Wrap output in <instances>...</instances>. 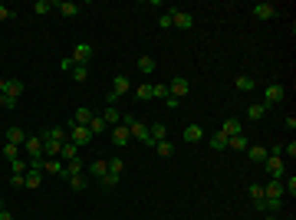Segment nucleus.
<instances>
[{"instance_id": "7", "label": "nucleus", "mask_w": 296, "mask_h": 220, "mask_svg": "<svg viewBox=\"0 0 296 220\" xmlns=\"http://www.w3.org/2000/svg\"><path fill=\"white\" fill-rule=\"evenodd\" d=\"M188 92H191V89H188V79H185V76H175V79H171V86H168V96H175V99L181 102Z\"/></svg>"}, {"instance_id": "34", "label": "nucleus", "mask_w": 296, "mask_h": 220, "mask_svg": "<svg viewBox=\"0 0 296 220\" xmlns=\"http://www.w3.org/2000/svg\"><path fill=\"white\" fill-rule=\"evenodd\" d=\"M20 151H23L20 145H10V142H7V145H3V151H0V154H3L7 161H13V158H20Z\"/></svg>"}, {"instance_id": "6", "label": "nucleus", "mask_w": 296, "mask_h": 220, "mask_svg": "<svg viewBox=\"0 0 296 220\" xmlns=\"http://www.w3.org/2000/svg\"><path fill=\"white\" fill-rule=\"evenodd\" d=\"M43 142H50V145H63V142H69V135H66V128L63 125H53V128H43V135H40Z\"/></svg>"}, {"instance_id": "35", "label": "nucleus", "mask_w": 296, "mask_h": 220, "mask_svg": "<svg viewBox=\"0 0 296 220\" xmlns=\"http://www.w3.org/2000/svg\"><path fill=\"white\" fill-rule=\"evenodd\" d=\"M27 171H30V165H27L23 158H13L10 161V174H27Z\"/></svg>"}, {"instance_id": "49", "label": "nucleus", "mask_w": 296, "mask_h": 220, "mask_svg": "<svg viewBox=\"0 0 296 220\" xmlns=\"http://www.w3.org/2000/svg\"><path fill=\"white\" fill-rule=\"evenodd\" d=\"M0 20H13V10L10 7H3V3H0Z\"/></svg>"}, {"instance_id": "3", "label": "nucleus", "mask_w": 296, "mask_h": 220, "mask_svg": "<svg viewBox=\"0 0 296 220\" xmlns=\"http://www.w3.org/2000/svg\"><path fill=\"white\" fill-rule=\"evenodd\" d=\"M283 99H286V89L280 86V82H273V86L263 89V105H267V109H270V105H280Z\"/></svg>"}, {"instance_id": "1", "label": "nucleus", "mask_w": 296, "mask_h": 220, "mask_svg": "<svg viewBox=\"0 0 296 220\" xmlns=\"http://www.w3.org/2000/svg\"><path fill=\"white\" fill-rule=\"evenodd\" d=\"M263 168H267L270 181H283L286 177V158H280V154H270V158L263 161Z\"/></svg>"}, {"instance_id": "31", "label": "nucleus", "mask_w": 296, "mask_h": 220, "mask_svg": "<svg viewBox=\"0 0 296 220\" xmlns=\"http://www.w3.org/2000/svg\"><path fill=\"white\" fill-rule=\"evenodd\" d=\"M30 10H33V13H36V17H43V13H50V10H56V3H50V0H36V3H33Z\"/></svg>"}, {"instance_id": "41", "label": "nucleus", "mask_w": 296, "mask_h": 220, "mask_svg": "<svg viewBox=\"0 0 296 220\" xmlns=\"http://www.w3.org/2000/svg\"><path fill=\"white\" fill-rule=\"evenodd\" d=\"M73 79H76V82H86L89 79V66H76L73 69Z\"/></svg>"}, {"instance_id": "32", "label": "nucleus", "mask_w": 296, "mask_h": 220, "mask_svg": "<svg viewBox=\"0 0 296 220\" xmlns=\"http://www.w3.org/2000/svg\"><path fill=\"white\" fill-rule=\"evenodd\" d=\"M155 66H158V63H155L152 56H138V69H142L145 76H152V73H155Z\"/></svg>"}, {"instance_id": "45", "label": "nucleus", "mask_w": 296, "mask_h": 220, "mask_svg": "<svg viewBox=\"0 0 296 220\" xmlns=\"http://www.w3.org/2000/svg\"><path fill=\"white\" fill-rule=\"evenodd\" d=\"M280 154H283V158H293V154H296V142H286V145H283V151H280Z\"/></svg>"}, {"instance_id": "21", "label": "nucleus", "mask_w": 296, "mask_h": 220, "mask_svg": "<svg viewBox=\"0 0 296 220\" xmlns=\"http://www.w3.org/2000/svg\"><path fill=\"white\" fill-rule=\"evenodd\" d=\"M227 148H230V151H247V148H250V142H247V138H243V132H241V135H234V138H227Z\"/></svg>"}, {"instance_id": "51", "label": "nucleus", "mask_w": 296, "mask_h": 220, "mask_svg": "<svg viewBox=\"0 0 296 220\" xmlns=\"http://www.w3.org/2000/svg\"><path fill=\"white\" fill-rule=\"evenodd\" d=\"M0 220H13V214H10L7 207H3V210H0Z\"/></svg>"}, {"instance_id": "53", "label": "nucleus", "mask_w": 296, "mask_h": 220, "mask_svg": "<svg viewBox=\"0 0 296 220\" xmlns=\"http://www.w3.org/2000/svg\"><path fill=\"white\" fill-rule=\"evenodd\" d=\"M263 220H280V217H276V214H267V217H263Z\"/></svg>"}, {"instance_id": "12", "label": "nucleus", "mask_w": 296, "mask_h": 220, "mask_svg": "<svg viewBox=\"0 0 296 220\" xmlns=\"http://www.w3.org/2000/svg\"><path fill=\"white\" fill-rule=\"evenodd\" d=\"M129 138H132V132L122 125V122H119V125H112V145H119V148H122V145H129Z\"/></svg>"}, {"instance_id": "44", "label": "nucleus", "mask_w": 296, "mask_h": 220, "mask_svg": "<svg viewBox=\"0 0 296 220\" xmlns=\"http://www.w3.org/2000/svg\"><path fill=\"white\" fill-rule=\"evenodd\" d=\"M158 26H161V30H168V26H175V23H171V10H164L161 17H158Z\"/></svg>"}, {"instance_id": "27", "label": "nucleus", "mask_w": 296, "mask_h": 220, "mask_svg": "<svg viewBox=\"0 0 296 220\" xmlns=\"http://www.w3.org/2000/svg\"><path fill=\"white\" fill-rule=\"evenodd\" d=\"M56 10L63 13V17H76V13H79V3H73V0H63V3H56Z\"/></svg>"}, {"instance_id": "17", "label": "nucleus", "mask_w": 296, "mask_h": 220, "mask_svg": "<svg viewBox=\"0 0 296 220\" xmlns=\"http://www.w3.org/2000/svg\"><path fill=\"white\" fill-rule=\"evenodd\" d=\"M7 142H10V145H20V148H23V142H27V132H23L20 125H10V128H7Z\"/></svg>"}, {"instance_id": "47", "label": "nucleus", "mask_w": 296, "mask_h": 220, "mask_svg": "<svg viewBox=\"0 0 296 220\" xmlns=\"http://www.w3.org/2000/svg\"><path fill=\"white\" fill-rule=\"evenodd\" d=\"M164 96H168V86H161V82H158V86H155V99L164 102Z\"/></svg>"}, {"instance_id": "43", "label": "nucleus", "mask_w": 296, "mask_h": 220, "mask_svg": "<svg viewBox=\"0 0 296 220\" xmlns=\"http://www.w3.org/2000/svg\"><path fill=\"white\" fill-rule=\"evenodd\" d=\"M0 109H17V99H10V96H7V92H3V96H0Z\"/></svg>"}, {"instance_id": "48", "label": "nucleus", "mask_w": 296, "mask_h": 220, "mask_svg": "<svg viewBox=\"0 0 296 220\" xmlns=\"http://www.w3.org/2000/svg\"><path fill=\"white\" fill-rule=\"evenodd\" d=\"M59 66H63V69H66V73H73V69H76V63H73V56H66L63 63H59Z\"/></svg>"}, {"instance_id": "13", "label": "nucleus", "mask_w": 296, "mask_h": 220, "mask_svg": "<svg viewBox=\"0 0 296 220\" xmlns=\"http://www.w3.org/2000/svg\"><path fill=\"white\" fill-rule=\"evenodd\" d=\"M79 158V145H73V142H63V148H59V161H76Z\"/></svg>"}, {"instance_id": "4", "label": "nucleus", "mask_w": 296, "mask_h": 220, "mask_svg": "<svg viewBox=\"0 0 296 220\" xmlns=\"http://www.w3.org/2000/svg\"><path fill=\"white\" fill-rule=\"evenodd\" d=\"M66 135H69V142H73V145H79V148L92 142V132H89L86 125H69V128H66Z\"/></svg>"}, {"instance_id": "30", "label": "nucleus", "mask_w": 296, "mask_h": 220, "mask_svg": "<svg viewBox=\"0 0 296 220\" xmlns=\"http://www.w3.org/2000/svg\"><path fill=\"white\" fill-rule=\"evenodd\" d=\"M234 86H237V92H253V89H257L250 76H237V79H234Z\"/></svg>"}, {"instance_id": "8", "label": "nucleus", "mask_w": 296, "mask_h": 220, "mask_svg": "<svg viewBox=\"0 0 296 220\" xmlns=\"http://www.w3.org/2000/svg\"><path fill=\"white\" fill-rule=\"evenodd\" d=\"M109 92L115 96V99H119V96H125V92H132V79H129V76H122V73H119V76L112 79V89H109Z\"/></svg>"}, {"instance_id": "26", "label": "nucleus", "mask_w": 296, "mask_h": 220, "mask_svg": "<svg viewBox=\"0 0 296 220\" xmlns=\"http://www.w3.org/2000/svg\"><path fill=\"white\" fill-rule=\"evenodd\" d=\"M263 115H267V105H263V102H253L250 109H247V119L250 122H260Z\"/></svg>"}, {"instance_id": "16", "label": "nucleus", "mask_w": 296, "mask_h": 220, "mask_svg": "<svg viewBox=\"0 0 296 220\" xmlns=\"http://www.w3.org/2000/svg\"><path fill=\"white\" fill-rule=\"evenodd\" d=\"M263 197H270V200H283V181H270V184L263 187Z\"/></svg>"}, {"instance_id": "38", "label": "nucleus", "mask_w": 296, "mask_h": 220, "mask_svg": "<svg viewBox=\"0 0 296 220\" xmlns=\"http://www.w3.org/2000/svg\"><path fill=\"white\" fill-rule=\"evenodd\" d=\"M86 184H89L86 174H73L69 177V187H73V191H86Z\"/></svg>"}, {"instance_id": "9", "label": "nucleus", "mask_w": 296, "mask_h": 220, "mask_svg": "<svg viewBox=\"0 0 296 220\" xmlns=\"http://www.w3.org/2000/svg\"><path fill=\"white\" fill-rule=\"evenodd\" d=\"M171 23H175L178 30H191V26H194V17L188 10H171Z\"/></svg>"}, {"instance_id": "36", "label": "nucleus", "mask_w": 296, "mask_h": 220, "mask_svg": "<svg viewBox=\"0 0 296 220\" xmlns=\"http://www.w3.org/2000/svg\"><path fill=\"white\" fill-rule=\"evenodd\" d=\"M211 148H214V151H224V148H227V138H224L220 132H214L211 135Z\"/></svg>"}, {"instance_id": "18", "label": "nucleus", "mask_w": 296, "mask_h": 220, "mask_svg": "<svg viewBox=\"0 0 296 220\" xmlns=\"http://www.w3.org/2000/svg\"><path fill=\"white\" fill-rule=\"evenodd\" d=\"M243 128H241V122L237 119H227L224 122V125H220V135H224V138H234V135H241Z\"/></svg>"}, {"instance_id": "19", "label": "nucleus", "mask_w": 296, "mask_h": 220, "mask_svg": "<svg viewBox=\"0 0 296 220\" xmlns=\"http://www.w3.org/2000/svg\"><path fill=\"white\" fill-rule=\"evenodd\" d=\"M23 92H27V86H23L20 79H7V96H10V99H17L20 102V96Z\"/></svg>"}, {"instance_id": "52", "label": "nucleus", "mask_w": 296, "mask_h": 220, "mask_svg": "<svg viewBox=\"0 0 296 220\" xmlns=\"http://www.w3.org/2000/svg\"><path fill=\"white\" fill-rule=\"evenodd\" d=\"M3 92H7V79H0V96H3Z\"/></svg>"}, {"instance_id": "14", "label": "nucleus", "mask_w": 296, "mask_h": 220, "mask_svg": "<svg viewBox=\"0 0 296 220\" xmlns=\"http://www.w3.org/2000/svg\"><path fill=\"white\" fill-rule=\"evenodd\" d=\"M43 174H66V165L59 158H43Z\"/></svg>"}, {"instance_id": "40", "label": "nucleus", "mask_w": 296, "mask_h": 220, "mask_svg": "<svg viewBox=\"0 0 296 220\" xmlns=\"http://www.w3.org/2000/svg\"><path fill=\"white\" fill-rule=\"evenodd\" d=\"M283 194H290V197L296 194V177H293V174H290V177H283Z\"/></svg>"}, {"instance_id": "15", "label": "nucleus", "mask_w": 296, "mask_h": 220, "mask_svg": "<svg viewBox=\"0 0 296 220\" xmlns=\"http://www.w3.org/2000/svg\"><path fill=\"white\" fill-rule=\"evenodd\" d=\"M253 17H257V20H273L276 7L273 3H257V7H253Z\"/></svg>"}, {"instance_id": "50", "label": "nucleus", "mask_w": 296, "mask_h": 220, "mask_svg": "<svg viewBox=\"0 0 296 220\" xmlns=\"http://www.w3.org/2000/svg\"><path fill=\"white\" fill-rule=\"evenodd\" d=\"M164 105H168V109H178V105H181V102H178L175 96H164Z\"/></svg>"}, {"instance_id": "5", "label": "nucleus", "mask_w": 296, "mask_h": 220, "mask_svg": "<svg viewBox=\"0 0 296 220\" xmlns=\"http://www.w3.org/2000/svg\"><path fill=\"white\" fill-rule=\"evenodd\" d=\"M92 56H96L92 43H76V46H73V63H76V66H86Z\"/></svg>"}, {"instance_id": "33", "label": "nucleus", "mask_w": 296, "mask_h": 220, "mask_svg": "<svg viewBox=\"0 0 296 220\" xmlns=\"http://www.w3.org/2000/svg\"><path fill=\"white\" fill-rule=\"evenodd\" d=\"M122 171H125V161H122V158H109V174L122 177Z\"/></svg>"}, {"instance_id": "2", "label": "nucleus", "mask_w": 296, "mask_h": 220, "mask_svg": "<svg viewBox=\"0 0 296 220\" xmlns=\"http://www.w3.org/2000/svg\"><path fill=\"white\" fill-rule=\"evenodd\" d=\"M129 132H132V138L135 142H142V145H148V148H155V142H152V132H148V122H132L129 125Z\"/></svg>"}, {"instance_id": "25", "label": "nucleus", "mask_w": 296, "mask_h": 220, "mask_svg": "<svg viewBox=\"0 0 296 220\" xmlns=\"http://www.w3.org/2000/svg\"><path fill=\"white\" fill-rule=\"evenodd\" d=\"M102 119H106V125H119V122H122V112L115 109V105H106V112H102Z\"/></svg>"}, {"instance_id": "39", "label": "nucleus", "mask_w": 296, "mask_h": 220, "mask_svg": "<svg viewBox=\"0 0 296 220\" xmlns=\"http://www.w3.org/2000/svg\"><path fill=\"white\" fill-rule=\"evenodd\" d=\"M73 174H82V161H66V177H73Z\"/></svg>"}, {"instance_id": "46", "label": "nucleus", "mask_w": 296, "mask_h": 220, "mask_svg": "<svg viewBox=\"0 0 296 220\" xmlns=\"http://www.w3.org/2000/svg\"><path fill=\"white\" fill-rule=\"evenodd\" d=\"M10 187H13V191H20V187H23V174H10Z\"/></svg>"}, {"instance_id": "23", "label": "nucleus", "mask_w": 296, "mask_h": 220, "mask_svg": "<svg viewBox=\"0 0 296 220\" xmlns=\"http://www.w3.org/2000/svg\"><path fill=\"white\" fill-rule=\"evenodd\" d=\"M86 128L92 132V138H96V135H102L106 128H109V125H106V119H102V115H92V122H89Z\"/></svg>"}, {"instance_id": "22", "label": "nucleus", "mask_w": 296, "mask_h": 220, "mask_svg": "<svg viewBox=\"0 0 296 220\" xmlns=\"http://www.w3.org/2000/svg\"><path fill=\"white\" fill-rule=\"evenodd\" d=\"M135 96H138L142 102H152L155 99V82H142V86L135 89Z\"/></svg>"}, {"instance_id": "29", "label": "nucleus", "mask_w": 296, "mask_h": 220, "mask_svg": "<svg viewBox=\"0 0 296 220\" xmlns=\"http://www.w3.org/2000/svg\"><path fill=\"white\" fill-rule=\"evenodd\" d=\"M204 138V128L201 125H188L185 128V142H201Z\"/></svg>"}, {"instance_id": "10", "label": "nucleus", "mask_w": 296, "mask_h": 220, "mask_svg": "<svg viewBox=\"0 0 296 220\" xmlns=\"http://www.w3.org/2000/svg\"><path fill=\"white\" fill-rule=\"evenodd\" d=\"M247 158H250L253 165H263V161L270 158V148H267V145H250V148H247Z\"/></svg>"}, {"instance_id": "20", "label": "nucleus", "mask_w": 296, "mask_h": 220, "mask_svg": "<svg viewBox=\"0 0 296 220\" xmlns=\"http://www.w3.org/2000/svg\"><path fill=\"white\" fill-rule=\"evenodd\" d=\"M92 115H96L92 109H86V105H79V109H76V115H73V125H89V122H92Z\"/></svg>"}, {"instance_id": "11", "label": "nucleus", "mask_w": 296, "mask_h": 220, "mask_svg": "<svg viewBox=\"0 0 296 220\" xmlns=\"http://www.w3.org/2000/svg\"><path fill=\"white\" fill-rule=\"evenodd\" d=\"M40 184H43V171H36V168H30V171L23 174V187H27V191H36Z\"/></svg>"}, {"instance_id": "54", "label": "nucleus", "mask_w": 296, "mask_h": 220, "mask_svg": "<svg viewBox=\"0 0 296 220\" xmlns=\"http://www.w3.org/2000/svg\"><path fill=\"white\" fill-rule=\"evenodd\" d=\"M290 220H293V217H290Z\"/></svg>"}, {"instance_id": "37", "label": "nucleus", "mask_w": 296, "mask_h": 220, "mask_svg": "<svg viewBox=\"0 0 296 220\" xmlns=\"http://www.w3.org/2000/svg\"><path fill=\"white\" fill-rule=\"evenodd\" d=\"M155 148H158L161 158H171V154H175V145H171V142H155Z\"/></svg>"}, {"instance_id": "28", "label": "nucleus", "mask_w": 296, "mask_h": 220, "mask_svg": "<svg viewBox=\"0 0 296 220\" xmlns=\"http://www.w3.org/2000/svg\"><path fill=\"white\" fill-rule=\"evenodd\" d=\"M89 171H92V177H99V181H102V177L109 174V161H106V158H99V161L89 168Z\"/></svg>"}, {"instance_id": "24", "label": "nucleus", "mask_w": 296, "mask_h": 220, "mask_svg": "<svg viewBox=\"0 0 296 220\" xmlns=\"http://www.w3.org/2000/svg\"><path fill=\"white\" fill-rule=\"evenodd\" d=\"M148 132H152V142H164V138H168V128H164L161 122H152Z\"/></svg>"}, {"instance_id": "42", "label": "nucleus", "mask_w": 296, "mask_h": 220, "mask_svg": "<svg viewBox=\"0 0 296 220\" xmlns=\"http://www.w3.org/2000/svg\"><path fill=\"white\" fill-rule=\"evenodd\" d=\"M247 194H250V200H260L263 197V184H250L247 187Z\"/></svg>"}]
</instances>
